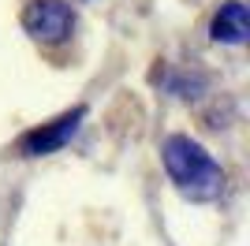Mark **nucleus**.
<instances>
[{"instance_id": "obj_1", "label": "nucleus", "mask_w": 250, "mask_h": 246, "mask_svg": "<svg viewBox=\"0 0 250 246\" xmlns=\"http://www.w3.org/2000/svg\"><path fill=\"white\" fill-rule=\"evenodd\" d=\"M161 157H165V168H168L172 183L179 186L183 198H190V202H213V198H220V190H224V168L194 138H187V134L165 138Z\"/></svg>"}, {"instance_id": "obj_2", "label": "nucleus", "mask_w": 250, "mask_h": 246, "mask_svg": "<svg viewBox=\"0 0 250 246\" xmlns=\"http://www.w3.org/2000/svg\"><path fill=\"white\" fill-rule=\"evenodd\" d=\"M22 26L34 41L60 45L75 30V8L67 0H30L26 11H22Z\"/></svg>"}, {"instance_id": "obj_3", "label": "nucleus", "mask_w": 250, "mask_h": 246, "mask_svg": "<svg viewBox=\"0 0 250 246\" xmlns=\"http://www.w3.org/2000/svg\"><path fill=\"white\" fill-rule=\"evenodd\" d=\"M86 108H71V112L56 116L52 123H42V127H34L19 138V149L26 157H45V153H56L63 145L71 142V134L79 131V123H83Z\"/></svg>"}, {"instance_id": "obj_4", "label": "nucleus", "mask_w": 250, "mask_h": 246, "mask_svg": "<svg viewBox=\"0 0 250 246\" xmlns=\"http://www.w3.org/2000/svg\"><path fill=\"white\" fill-rule=\"evenodd\" d=\"M213 41L220 45H243L250 34V22H247V4L243 0H228V4H220V11L213 15Z\"/></svg>"}]
</instances>
